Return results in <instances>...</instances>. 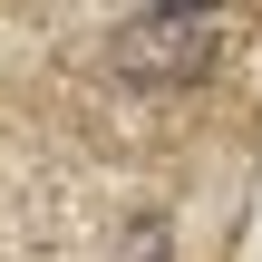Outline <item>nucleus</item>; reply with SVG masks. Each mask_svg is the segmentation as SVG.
Listing matches in <instances>:
<instances>
[{"instance_id":"nucleus-2","label":"nucleus","mask_w":262,"mask_h":262,"mask_svg":"<svg viewBox=\"0 0 262 262\" xmlns=\"http://www.w3.org/2000/svg\"><path fill=\"white\" fill-rule=\"evenodd\" d=\"M117 262H165V233H156V224H136V233L117 243Z\"/></svg>"},{"instance_id":"nucleus-1","label":"nucleus","mask_w":262,"mask_h":262,"mask_svg":"<svg viewBox=\"0 0 262 262\" xmlns=\"http://www.w3.org/2000/svg\"><path fill=\"white\" fill-rule=\"evenodd\" d=\"M214 49H224V29L204 10H136L117 29V78L126 88H194L214 68Z\"/></svg>"}]
</instances>
